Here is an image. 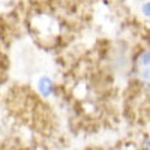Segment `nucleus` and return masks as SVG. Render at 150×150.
I'll return each instance as SVG.
<instances>
[{"mask_svg": "<svg viewBox=\"0 0 150 150\" xmlns=\"http://www.w3.org/2000/svg\"><path fill=\"white\" fill-rule=\"evenodd\" d=\"M144 150H150V140L146 141V144H144Z\"/></svg>", "mask_w": 150, "mask_h": 150, "instance_id": "nucleus-4", "label": "nucleus"}, {"mask_svg": "<svg viewBox=\"0 0 150 150\" xmlns=\"http://www.w3.org/2000/svg\"><path fill=\"white\" fill-rule=\"evenodd\" d=\"M38 90H39L44 96H50L53 93V83L50 78L44 77L39 80V83H38Z\"/></svg>", "mask_w": 150, "mask_h": 150, "instance_id": "nucleus-2", "label": "nucleus"}, {"mask_svg": "<svg viewBox=\"0 0 150 150\" xmlns=\"http://www.w3.org/2000/svg\"><path fill=\"white\" fill-rule=\"evenodd\" d=\"M135 74L141 83L150 86V47L143 50L135 60Z\"/></svg>", "mask_w": 150, "mask_h": 150, "instance_id": "nucleus-1", "label": "nucleus"}, {"mask_svg": "<svg viewBox=\"0 0 150 150\" xmlns=\"http://www.w3.org/2000/svg\"><path fill=\"white\" fill-rule=\"evenodd\" d=\"M143 12L147 15V17H150V2L149 3H146L144 6H143Z\"/></svg>", "mask_w": 150, "mask_h": 150, "instance_id": "nucleus-3", "label": "nucleus"}]
</instances>
